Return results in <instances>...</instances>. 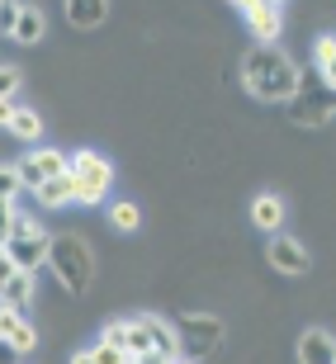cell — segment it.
<instances>
[{"mask_svg":"<svg viewBox=\"0 0 336 364\" xmlns=\"http://www.w3.org/2000/svg\"><path fill=\"white\" fill-rule=\"evenodd\" d=\"M242 85H246V95L266 100V105H289L298 95V85H303V71L280 48H256L242 62Z\"/></svg>","mask_w":336,"mask_h":364,"instance_id":"6da1fadb","label":"cell"},{"mask_svg":"<svg viewBox=\"0 0 336 364\" xmlns=\"http://www.w3.org/2000/svg\"><path fill=\"white\" fill-rule=\"evenodd\" d=\"M48 265H53L57 284H62L71 298H81L85 289H90V279H95V256H90V246H85L76 232H62V237H53Z\"/></svg>","mask_w":336,"mask_h":364,"instance_id":"7a4b0ae2","label":"cell"},{"mask_svg":"<svg viewBox=\"0 0 336 364\" xmlns=\"http://www.w3.org/2000/svg\"><path fill=\"white\" fill-rule=\"evenodd\" d=\"M48 251H53V237L43 232L38 218L14 213V232H10V242H5V256L14 260V270L19 274H38L43 265H48Z\"/></svg>","mask_w":336,"mask_h":364,"instance_id":"3957f363","label":"cell"},{"mask_svg":"<svg viewBox=\"0 0 336 364\" xmlns=\"http://www.w3.org/2000/svg\"><path fill=\"white\" fill-rule=\"evenodd\" d=\"M175 336H180V360L199 364L204 355H214L223 346V322L214 312H180L175 317Z\"/></svg>","mask_w":336,"mask_h":364,"instance_id":"277c9868","label":"cell"},{"mask_svg":"<svg viewBox=\"0 0 336 364\" xmlns=\"http://www.w3.org/2000/svg\"><path fill=\"white\" fill-rule=\"evenodd\" d=\"M284 109H289V123H294V128H327V123L336 119V90H327L322 76H317V81L303 76L298 95Z\"/></svg>","mask_w":336,"mask_h":364,"instance_id":"5b68a950","label":"cell"},{"mask_svg":"<svg viewBox=\"0 0 336 364\" xmlns=\"http://www.w3.org/2000/svg\"><path fill=\"white\" fill-rule=\"evenodd\" d=\"M14 171H19L24 189H33V194H38L48 180L67 176V171H71V156H62L57 147H33L28 156H19V161H14Z\"/></svg>","mask_w":336,"mask_h":364,"instance_id":"8992f818","label":"cell"},{"mask_svg":"<svg viewBox=\"0 0 336 364\" xmlns=\"http://www.w3.org/2000/svg\"><path fill=\"white\" fill-rule=\"evenodd\" d=\"M266 260L275 265V274H289V279H298V274L313 270V251L298 237H284V232H275L266 246Z\"/></svg>","mask_w":336,"mask_h":364,"instance_id":"52a82bcc","label":"cell"},{"mask_svg":"<svg viewBox=\"0 0 336 364\" xmlns=\"http://www.w3.org/2000/svg\"><path fill=\"white\" fill-rule=\"evenodd\" d=\"M71 180L81 189H95V194H109V185H114V166H109V156H100V151L81 147V151H71Z\"/></svg>","mask_w":336,"mask_h":364,"instance_id":"ba28073f","label":"cell"},{"mask_svg":"<svg viewBox=\"0 0 336 364\" xmlns=\"http://www.w3.org/2000/svg\"><path fill=\"white\" fill-rule=\"evenodd\" d=\"M242 14H246V24H251V33L261 38V48H275V38H280V28H284V5H275V0H246Z\"/></svg>","mask_w":336,"mask_h":364,"instance_id":"9c48e42d","label":"cell"},{"mask_svg":"<svg viewBox=\"0 0 336 364\" xmlns=\"http://www.w3.org/2000/svg\"><path fill=\"white\" fill-rule=\"evenodd\" d=\"M0 341H5L14 355H33V346H38V326L28 322V312H14V308L0 303Z\"/></svg>","mask_w":336,"mask_h":364,"instance_id":"30bf717a","label":"cell"},{"mask_svg":"<svg viewBox=\"0 0 336 364\" xmlns=\"http://www.w3.org/2000/svg\"><path fill=\"white\" fill-rule=\"evenodd\" d=\"M137 326L147 331V346L166 360H180V336H175V322L166 317H152V312H137Z\"/></svg>","mask_w":336,"mask_h":364,"instance_id":"8fae6325","label":"cell"},{"mask_svg":"<svg viewBox=\"0 0 336 364\" xmlns=\"http://www.w3.org/2000/svg\"><path fill=\"white\" fill-rule=\"evenodd\" d=\"M298 364H336V336L332 331H303L298 336Z\"/></svg>","mask_w":336,"mask_h":364,"instance_id":"7c38bea8","label":"cell"},{"mask_svg":"<svg viewBox=\"0 0 336 364\" xmlns=\"http://www.w3.org/2000/svg\"><path fill=\"white\" fill-rule=\"evenodd\" d=\"M251 223L275 237L280 223H284V199H280V194H270V189H266V194H256V199H251Z\"/></svg>","mask_w":336,"mask_h":364,"instance_id":"4fadbf2b","label":"cell"},{"mask_svg":"<svg viewBox=\"0 0 336 364\" xmlns=\"http://www.w3.org/2000/svg\"><path fill=\"white\" fill-rule=\"evenodd\" d=\"M67 19L76 28H100L109 19V0H67Z\"/></svg>","mask_w":336,"mask_h":364,"instance_id":"5bb4252c","label":"cell"},{"mask_svg":"<svg viewBox=\"0 0 336 364\" xmlns=\"http://www.w3.org/2000/svg\"><path fill=\"white\" fill-rule=\"evenodd\" d=\"M33 294H38V284H33V274H14L5 289H0V303L14 312H28L33 308Z\"/></svg>","mask_w":336,"mask_h":364,"instance_id":"9a60e30c","label":"cell"},{"mask_svg":"<svg viewBox=\"0 0 336 364\" xmlns=\"http://www.w3.org/2000/svg\"><path fill=\"white\" fill-rule=\"evenodd\" d=\"M43 33H48V14H43L38 5H24L19 24H14V43H28V48H33V43H38Z\"/></svg>","mask_w":336,"mask_h":364,"instance_id":"2e32d148","label":"cell"},{"mask_svg":"<svg viewBox=\"0 0 336 364\" xmlns=\"http://www.w3.org/2000/svg\"><path fill=\"white\" fill-rule=\"evenodd\" d=\"M38 203H43V208H62V203H76V180H71V176L48 180V185L38 189Z\"/></svg>","mask_w":336,"mask_h":364,"instance_id":"e0dca14e","label":"cell"},{"mask_svg":"<svg viewBox=\"0 0 336 364\" xmlns=\"http://www.w3.org/2000/svg\"><path fill=\"white\" fill-rule=\"evenodd\" d=\"M38 133H43V119L33 114V109H19L14 123H10V137H19V142H38Z\"/></svg>","mask_w":336,"mask_h":364,"instance_id":"ac0fdd59","label":"cell"},{"mask_svg":"<svg viewBox=\"0 0 336 364\" xmlns=\"http://www.w3.org/2000/svg\"><path fill=\"white\" fill-rule=\"evenodd\" d=\"M109 223L119 232H137V223H142V213H137V203L119 199V203H109Z\"/></svg>","mask_w":336,"mask_h":364,"instance_id":"d6986e66","label":"cell"},{"mask_svg":"<svg viewBox=\"0 0 336 364\" xmlns=\"http://www.w3.org/2000/svg\"><path fill=\"white\" fill-rule=\"evenodd\" d=\"M313 62H317V71L336 62V33H322V38L313 43Z\"/></svg>","mask_w":336,"mask_h":364,"instance_id":"ffe728a7","label":"cell"},{"mask_svg":"<svg viewBox=\"0 0 336 364\" xmlns=\"http://www.w3.org/2000/svg\"><path fill=\"white\" fill-rule=\"evenodd\" d=\"M19 14H24V5H19V0H0V33H5V38H14Z\"/></svg>","mask_w":336,"mask_h":364,"instance_id":"44dd1931","label":"cell"},{"mask_svg":"<svg viewBox=\"0 0 336 364\" xmlns=\"http://www.w3.org/2000/svg\"><path fill=\"white\" fill-rule=\"evenodd\" d=\"M24 189V180H19V171L14 166H0V199L5 203H14V194Z\"/></svg>","mask_w":336,"mask_h":364,"instance_id":"7402d4cb","label":"cell"},{"mask_svg":"<svg viewBox=\"0 0 336 364\" xmlns=\"http://www.w3.org/2000/svg\"><path fill=\"white\" fill-rule=\"evenodd\" d=\"M90 355H95V364H133L123 350H114L109 341H95V346H90Z\"/></svg>","mask_w":336,"mask_h":364,"instance_id":"603a6c76","label":"cell"},{"mask_svg":"<svg viewBox=\"0 0 336 364\" xmlns=\"http://www.w3.org/2000/svg\"><path fill=\"white\" fill-rule=\"evenodd\" d=\"M19 81H24V71H19V67H0V100H10V95L19 90Z\"/></svg>","mask_w":336,"mask_h":364,"instance_id":"cb8c5ba5","label":"cell"},{"mask_svg":"<svg viewBox=\"0 0 336 364\" xmlns=\"http://www.w3.org/2000/svg\"><path fill=\"white\" fill-rule=\"evenodd\" d=\"M10 232H14V203L0 199V246L10 242Z\"/></svg>","mask_w":336,"mask_h":364,"instance_id":"d4e9b609","label":"cell"},{"mask_svg":"<svg viewBox=\"0 0 336 364\" xmlns=\"http://www.w3.org/2000/svg\"><path fill=\"white\" fill-rule=\"evenodd\" d=\"M14 274H19V270H14V260L5 256V246H0V289H5V284H10Z\"/></svg>","mask_w":336,"mask_h":364,"instance_id":"484cf974","label":"cell"},{"mask_svg":"<svg viewBox=\"0 0 336 364\" xmlns=\"http://www.w3.org/2000/svg\"><path fill=\"white\" fill-rule=\"evenodd\" d=\"M14 114H19V105H10V100H0V128H10Z\"/></svg>","mask_w":336,"mask_h":364,"instance_id":"4316f807","label":"cell"},{"mask_svg":"<svg viewBox=\"0 0 336 364\" xmlns=\"http://www.w3.org/2000/svg\"><path fill=\"white\" fill-rule=\"evenodd\" d=\"M133 364H180V360H166V355H157V350H147V355H137Z\"/></svg>","mask_w":336,"mask_h":364,"instance_id":"83f0119b","label":"cell"},{"mask_svg":"<svg viewBox=\"0 0 336 364\" xmlns=\"http://www.w3.org/2000/svg\"><path fill=\"white\" fill-rule=\"evenodd\" d=\"M71 364H95V355L90 350H76V355H71Z\"/></svg>","mask_w":336,"mask_h":364,"instance_id":"f1b7e54d","label":"cell"},{"mask_svg":"<svg viewBox=\"0 0 336 364\" xmlns=\"http://www.w3.org/2000/svg\"><path fill=\"white\" fill-rule=\"evenodd\" d=\"M180 364H189V360H180Z\"/></svg>","mask_w":336,"mask_h":364,"instance_id":"f546056e","label":"cell"}]
</instances>
